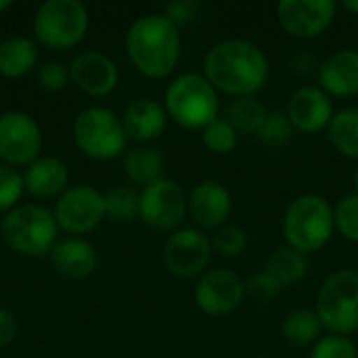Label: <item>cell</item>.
Returning a JSON list of instances; mask_svg holds the SVG:
<instances>
[{
  "instance_id": "cell-30",
  "label": "cell",
  "mask_w": 358,
  "mask_h": 358,
  "mask_svg": "<svg viewBox=\"0 0 358 358\" xmlns=\"http://www.w3.org/2000/svg\"><path fill=\"white\" fill-rule=\"evenodd\" d=\"M212 250L222 258H239L248 250V233L239 224H224L210 235Z\"/></svg>"
},
{
  "instance_id": "cell-29",
  "label": "cell",
  "mask_w": 358,
  "mask_h": 358,
  "mask_svg": "<svg viewBox=\"0 0 358 358\" xmlns=\"http://www.w3.org/2000/svg\"><path fill=\"white\" fill-rule=\"evenodd\" d=\"M201 143L214 155H229L239 145V132L227 117H216L201 130Z\"/></svg>"
},
{
  "instance_id": "cell-46",
  "label": "cell",
  "mask_w": 358,
  "mask_h": 358,
  "mask_svg": "<svg viewBox=\"0 0 358 358\" xmlns=\"http://www.w3.org/2000/svg\"><path fill=\"white\" fill-rule=\"evenodd\" d=\"M0 90H2V86H0Z\"/></svg>"
},
{
  "instance_id": "cell-7",
  "label": "cell",
  "mask_w": 358,
  "mask_h": 358,
  "mask_svg": "<svg viewBox=\"0 0 358 358\" xmlns=\"http://www.w3.org/2000/svg\"><path fill=\"white\" fill-rule=\"evenodd\" d=\"M323 329L350 338L358 331V273L342 268L331 273L319 287L315 306Z\"/></svg>"
},
{
  "instance_id": "cell-35",
  "label": "cell",
  "mask_w": 358,
  "mask_h": 358,
  "mask_svg": "<svg viewBox=\"0 0 358 358\" xmlns=\"http://www.w3.org/2000/svg\"><path fill=\"white\" fill-rule=\"evenodd\" d=\"M281 285L268 273H256L245 281V298L256 304H271L281 294Z\"/></svg>"
},
{
  "instance_id": "cell-26",
  "label": "cell",
  "mask_w": 358,
  "mask_h": 358,
  "mask_svg": "<svg viewBox=\"0 0 358 358\" xmlns=\"http://www.w3.org/2000/svg\"><path fill=\"white\" fill-rule=\"evenodd\" d=\"M327 136L340 155L358 162V107H344L336 111L331 124L327 126Z\"/></svg>"
},
{
  "instance_id": "cell-37",
  "label": "cell",
  "mask_w": 358,
  "mask_h": 358,
  "mask_svg": "<svg viewBox=\"0 0 358 358\" xmlns=\"http://www.w3.org/2000/svg\"><path fill=\"white\" fill-rule=\"evenodd\" d=\"M201 8H203V4L197 2V0H172V2H168V4L164 6L162 13L180 29L182 25L193 23V21L199 17Z\"/></svg>"
},
{
  "instance_id": "cell-12",
  "label": "cell",
  "mask_w": 358,
  "mask_h": 358,
  "mask_svg": "<svg viewBox=\"0 0 358 358\" xmlns=\"http://www.w3.org/2000/svg\"><path fill=\"white\" fill-rule=\"evenodd\" d=\"M214 256L210 235L197 227H180L164 245V264L178 279L201 277Z\"/></svg>"
},
{
  "instance_id": "cell-31",
  "label": "cell",
  "mask_w": 358,
  "mask_h": 358,
  "mask_svg": "<svg viewBox=\"0 0 358 358\" xmlns=\"http://www.w3.org/2000/svg\"><path fill=\"white\" fill-rule=\"evenodd\" d=\"M334 218H336V231L344 239L358 243V193L342 197L334 206Z\"/></svg>"
},
{
  "instance_id": "cell-6",
  "label": "cell",
  "mask_w": 358,
  "mask_h": 358,
  "mask_svg": "<svg viewBox=\"0 0 358 358\" xmlns=\"http://www.w3.org/2000/svg\"><path fill=\"white\" fill-rule=\"evenodd\" d=\"M90 25L88 8L78 0H44L31 21L34 38L50 50L78 46Z\"/></svg>"
},
{
  "instance_id": "cell-21",
  "label": "cell",
  "mask_w": 358,
  "mask_h": 358,
  "mask_svg": "<svg viewBox=\"0 0 358 358\" xmlns=\"http://www.w3.org/2000/svg\"><path fill=\"white\" fill-rule=\"evenodd\" d=\"M52 268L67 279H86L96 271V248L82 237H65L55 243L48 254Z\"/></svg>"
},
{
  "instance_id": "cell-36",
  "label": "cell",
  "mask_w": 358,
  "mask_h": 358,
  "mask_svg": "<svg viewBox=\"0 0 358 358\" xmlns=\"http://www.w3.org/2000/svg\"><path fill=\"white\" fill-rule=\"evenodd\" d=\"M36 80L42 90L46 92H59L69 82V67H65L61 61H46L38 67Z\"/></svg>"
},
{
  "instance_id": "cell-34",
  "label": "cell",
  "mask_w": 358,
  "mask_h": 358,
  "mask_svg": "<svg viewBox=\"0 0 358 358\" xmlns=\"http://www.w3.org/2000/svg\"><path fill=\"white\" fill-rule=\"evenodd\" d=\"M308 358H358V348L346 336L327 334L313 346Z\"/></svg>"
},
{
  "instance_id": "cell-5",
  "label": "cell",
  "mask_w": 358,
  "mask_h": 358,
  "mask_svg": "<svg viewBox=\"0 0 358 358\" xmlns=\"http://www.w3.org/2000/svg\"><path fill=\"white\" fill-rule=\"evenodd\" d=\"M59 227L52 212L40 203H23L13 208L0 220L4 243L19 256L44 258L55 248Z\"/></svg>"
},
{
  "instance_id": "cell-45",
  "label": "cell",
  "mask_w": 358,
  "mask_h": 358,
  "mask_svg": "<svg viewBox=\"0 0 358 358\" xmlns=\"http://www.w3.org/2000/svg\"><path fill=\"white\" fill-rule=\"evenodd\" d=\"M256 358H266V357H256Z\"/></svg>"
},
{
  "instance_id": "cell-42",
  "label": "cell",
  "mask_w": 358,
  "mask_h": 358,
  "mask_svg": "<svg viewBox=\"0 0 358 358\" xmlns=\"http://www.w3.org/2000/svg\"><path fill=\"white\" fill-rule=\"evenodd\" d=\"M352 185H355V193H358V162L355 172H352Z\"/></svg>"
},
{
  "instance_id": "cell-3",
  "label": "cell",
  "mask_w": 358,
  "mask_h": 358,
  "mask_svg": "<svg viewBox=\"0 0 358 358\" xmlns=\"http://www.w3.org/2000/svg\"><path fill=\"white\" fill-rule=\"evenodd\" d=\"M281 231L285 245L304 256L317 254L336 233L334 206L319 193H304L285 208Z\"/></svg>"
},
{
  "instance_id": "cell-43",
  "label": "cell",
  "mask_w": 358,
  "mask_h": 358,
  "mask_svg": "<svg viewBox=\"0 0 358 358\" xmlns=\"http://www.w3.org/2000/svg\"><path fill=\"white\" fill-rule=\"evenodd\" d=\"M357 273H358V258H357Z\"/></svg>"
},
{
  "instance_id": "cell-10",
  "label": "cell",
  "mask_w": 358,
  "mask_h": 358,
  "mask_svg": "<svg viewBox=\"0 0 358 358\" xmlns=\"http://www.w3.org/2000/svg\"><path fill=\"white\" fill-rule=\"evenodd\" d=\"M42 130L36 117L21 109H8L0 115V162L19 168L40 157Z\"/></svg>"
},
{
  "instance_id": "cell-15",
  "label": "cell",
  "mask_w": 358,
  "mask_h": 358,
  "mask_svg": "<svg viewBox=\"0 0 358 358\" xmlns=\"http://www.w3.org/2000/svg\"><path fill=\"white\" fill-rule=\"evenodd\" d=\"M283 111L289 117L294 130L302 134H319L327 130L336 113L331 96L317 84H304L296 88L289 94Z\"/></svg>"
},
{
  "instance_id": "cell-20",
  "label": "cell",
  "mask_w": 358,
  "mask_h": 358,
  "mask_svg": "<svg viewBox=\"0 0 358 358\" xmlns=\"http://www.w3.org/2000/svg\"><path fill=\"white\" fill-rule=\"evenodd\" d=\"M25 191L36 199L61 197L69 189V168L55 155H40L23 172Z\"/></svg>"
},
{
  "instance_id": "cell-28",
  "label": "cell",
  "mask_w": 358,
  "mask_h": 358,
  "mask_svg": "<svg viewBox=\"0 0 358 358\" xmlns=\"http://www.w3.org/2000/svg\"><path fill=\"white\" fill-rule=\"evenodd\" d=\"M141 214V191L134 187H113L105 193V216L113 222H132Z\"/></svg>"
},
{
  "instance_id": "cell-23",
  "label": "cell",
  "mask_w": 358,
  "mask_h": 358,
  "mask_svg": "<svg viewBox=\"0 0 358 358\" xmlns=\"http://www.w3.org/2000/svg\"><path fill=\"white\" fill-rule=\"evenodd\" d=\"M38 44L27 36H10L0 44V76L23 78L38 65Z\"/></svg>"
},
{
  "instance_id": "cell-1",
  "label": "cell",
  "mask_w": 358,
  "mask_h": 358,
  "mask_svg": "<svg viewBox=\"0 0 358 358\" xmlns=\"http://www.w3.org/2000/svg\"><path fill=\"white\" fill-rule=\"evenodd\" d=\"M210 84L233 99L256 96L271 78V61L262 46L245 38L216 42L203 57V71Z\"/></svg>"
},
{
  "instance_id": "cell-14",
  "label": "cell",
  "mask_w": 358,
  "mask_h": 358,
  "mask_svg": "<svg viewBox=\"0 0 358 358\" xmlns=\"http://www.w3.org/2000/svg\"><path fill=\"white\" fill-rule=\"evenodd\" d=\"M338 8L340 4L334 0H281L277 21L292 38L315 40L331 27Z\"/></svg>"
},
{
  "instance_id": "cell-13",
  "label": "cell",
  "mask_w": 358,
  "mask_h": 358,
  "mask_svg": "<svg viewBox=\"0 0 358 358\" xmlns=\"http://www.w3.org/2000/svg\"><path fill=\"white\" fill-rule=\"evenodd\" d=\"M193 298L203 315L220 319L241 306L245 300V281L231 268H212L199 277Z\"/></svg>"
},
{
  "instance_id": "cell-18",
  "label": "cell",
  "mask_w": 358,
  "mask_h": 358,
  "mask_svg": "<svg viewBox=\"0 0 358 358\" xmlns=\"http://www.w3.org/2000/svg\"><path fill=\"white\" fill-rule=\"evenodd\" d=\"M317 86L331 99H352L358 94V50L340 48L321 61Z\"/></svg>"
},
{
  "instance_id": "cell-19",
  "label": "cell",
  "mask_w": 358,
  "mask_h": 358,
  "mask_svg": "<svg viewBox=\"0 0 358 358\" xmlns=\"http://www.w3.org/2000/svg\"><path fill=\"white\" fill-rule=\"evenodd\" d=\"M168 120L170 117L166 113L164 103L151 96H141L132 101L122 115L126 136L141 145H151V141L159 138L166 130Z\"/></svg>"
},
{
  "instance_id": "cell-22",
  "label": "cell",
  "mask_w": 358,
  "mask_h": 358,
  "mask_svg": "<svg viewBox=\"0 0 358 358\" xmlns=\"http://www.w3.org/2000/svg\"><path fill=\"white\" fill-rule=\"evenodd\" d=\"M124 174L132 185L147 187L164 178L166 157L164 151L155 145H138L124 155Z\"/></svg>"
},
{
  "instance_id": "cell-24",
  "label": "cell",
  "mask_w": 358,
  "mask_h": 358,
  "mask_svg": "<svg viewBox=\"0 0 358 358\" xmlns=\"http://www.w3.org/2000/svg\"><path fill=\"white\" fill-rule=\"evenodd\" d=\"M264 273H268L281 287H294L308 275V256L289 245L275 248L264 260Z\"/></svg>"
},
{
  "instance_id": "cell-4",
  "label": "cell",
  "mask_w": 358,
  "mask_h": 358,
  "mask_svg": "<svg viewBox=\"0 0 358 358\" xmlns=\"http://www.w3.org/2000/svg\"><path fill=\"white\" fill-rule=\"evenodd\" d=\"M220 92L210 84L203 73L187 71L176 76L164 94L168 117L185 130H203L220 111Z\"/></svg>"
},
{
  "instance_id": "cell-38",
  "label": "cell",
  "mask_w": 358,
  "mask_h": 358,
  "mask_svg": "<svg viewBox=\"0 0 358 358\" xmlns=\"http://www.w3.org/2000/svg\"><path fill=\"white\" fill-rule=\"evenodd\" d=\"M287 65H289V71H294L296 76H300V78H310V76H317V73H319L321 61H319L310 50L300 48V50H296V52L289 57Z\"/></svg>"
},
{
  "instance_id": "cell-40",
  "label": "cell",
  "mask_w": 358,
  "mask_h": 358,
  "mask_svg": "<svg viewBox=\"0 0 358 358\" xmlns=\"http://www.w3.org/2000/svg\"><path fill=\"white\" fill-rule=\"evenodd\" d=\"M342 8L358 17V0H344V2H342Z\"/></svg>"
},
{
  "instance_id": "cell-11",
  "label": "cell",
  "mask_w": 358,
  "mask_h": 358,
  "mask_svg": "<svg viewBox=\"0 0 358 358\" xmlns=\"http://www.w3.org/2000/svg\"><path fill=\"white\" fill-rule=\"evenodd\" d=\"M52 216L61 231L69 235H86L107 218L105 195L90 185H73L55 201Z\"/></svg>"
},
{
  "instance_id": "cell-27",
  "label": "cell",
  "mask_w": 358,
  "mask_h": 358,
  "mask_svg": "<svg viewBox=\"0 0 358 358\" xmlns=\"http://www.w3.org/2000/svg\"><path fill=\"white\" fill-rule=\"evenodd\" d=\"M266 115H268V109L262 105L258 96L233 99L227 111V120L237 128V132H243V134H258Z\"/></svg>"
},
{
  "instance_id": "cell-41",
  "label": "cell",
  "mask_w": 358,
  "mask_h": 358,
  "mask_svg": "<svg viewBox=\"0 0 358 358\" xmlns=\"http://www.w3.org/2000/svg\"><path fill=\"white\" fill-rule=\"evenodd\" d=\"M10 6H13V2H10V0H0V13L8 10Z\"/></svg>"
},
{
  "instance_id": "cell-17",
  "label": "cell",
  "mask_w": 358,
  "mask_h": 358,
  "mask_svg": "<svg viewBox=\"0 0 358 358\" xmlns=\"http://www.w3.org/2000/svg\"><path fill=\"white\" fill-rule=\"evenodd\" d=\"M69 80L90 96H107L120 82L115 61L101 50L80 52L69 65Z\"/></svg>"
},
{
  "instance_id": "cell-44",
  "label": "cell",
  "mask_w": 358,
  "mask_h": 358,
  "mask_svg": "<svg viewBox=\"0 0 358 358\" xmlns=\"http://www.w3.org/2000/svg\"><path fill=\"white\" fill-rule=\"evenodd\" d=\"M0 44H2V36H0Z\"/></svg>"
},
{
  "instance_id": "cell-32",
  "label": "cell",
  "mask_w": 358,
  "mask_h": 358,
  "mask_svg": "<svg viewBox=\"0 0 358 358\" xmlns=\"http://www.w3.org/2000/svg\"><path fill=\"white\" fill-rule=\"evenodd\" d=\"M23 193V174L17 168L0 164V214H8L13 208H17V201Z\"/></svg>"
},
{
  "instance_id": "cell-16",
  "label": "cell",
  "mask_w": 358,
  "mask_h": 358,
  "mask_svg": "<svg viewBox=\"0 0 358 358\" xmlns=\"http://www.w3.org/2000/svg\"><path fill=\"white\" fill-rule=\"evenodd\" d=\"M233 212V195L218 180H201L189 193V216L203 233H214L227 224Z\"/></svg>"
},
{
  "instance_id": "cell-39",
  "label": "cell",
  "mask_w": 358,
  "mask_h": 358,
  "mask_svg": "<svg viewBox=\"0 0 358 358\" xmlns=\"http://www.w3.org/2000/svg\"><path fill=\"white\" fill-rule=\"evenodd\" d=\"M17 317L8 310L0 306V348H6L15 342L17 338Z\"/></svg>"
},
{
  "instance_id": "cell-2",
  "label": "cell",
  "mask_w": 358,
  "mask_h": 358,
  "mask_svg": "<svg viewBox=\"0 0 358 358\" xmlns=\"http://www.w3.org/2000/svg\"><path fill=\"white\" fill-rule=\"evenodd\" d=\"M126 55L138 73L162 80L174 71L180 59V29L164 13H147L126 31Z\"/></svg>"
},
{
  "instance_id": "cell-9",
  "label": "cell",
  "mask_w": 358,
  "mask_h": 358,
  "mask_svg": "<svg viewBox=\"0 0 358 358\" xmlns=\"http://www.w3.org/2000/svg\"><path fill=\"white\" fill-rule=\"evenodd\" d=\"M189 214V195L174 178H159L141 189L138 218L157 233H174Z\"/></svg>"
},
{
  "instance_id": "cell-33",
  "label": "cell",
  "mask_w": 358,
  "mask_h": 358,
  "mask_svg": "<svg viewBox=\"0 0 358 358\" xmlns=\"http://www.w3.org/2000/svg\"><path fill=\"white\" fill-rule=\"evenodd\" d=\"M294 132L296 130H294L289 117L285 115V111H268L258 136L264 145L279 147V145H285L287 141H292Z\"/></svg>"
},
{
  "instance_id": "cell-8",
  "label": "cell",
  "mask_w": 358,
  "mask_h": 358,
  "mask_svg": "<svg viewBox=\"0 0 358 358\" xmlns=\"http://www.w3.org/2000/svg\"><path fill=\"white\" fill-rule=\"evenodd\" d=\"M73 143L90 159L107 162L126 151V130L122 115L109 107H88L73 122Z\"/></svg>"
},
{
  "instance_id": "cell-25",
  "label": "cell",
  "mask_w": 358,
  "mask_h": 358,
  "mask_svg": "<svg viewBox=\"0 0 358 358\" xmlns=\"http://www.w3.org/2000/svg\"><path fill=\"white\" fill-rule=\"evenodd\" d=\"M323 323L315 308H296L281 323V336L296 348L315 346L323 338Z\"/></svg>"
}]
</instances>
